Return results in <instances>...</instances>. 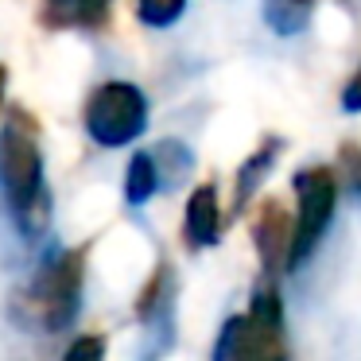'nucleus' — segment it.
I'll list each match as a JSON object with an SVG mask.
<instances>
[{
  "label": "nucleus",
  "instance_id": "f257e3e1",
  "mask_svg": "<svg viewBox=\"0 0 361 361\" xmlns=\"http://www.w3.org/2000/svg\"><path fill=\"white\" fill-rule=\"evenodd\" d=\"M0 183H4V195L20 218L43 214V202H47L43 152L35 121L24 109H12L4 128H0Z\"/></svg>",
  "mask_w": 361,
  "mask_h": 361
},
{
  "label": "nucleus",
  "instance_id": "f03ea898",
  "mask_svg": "<svg viewBox=\"0 0 361 361\" xmlns=\"http://www.w3.org/2000/svg\"><path fill=\"white\" fill-rule=\"evenodd\" d=\"M214 361H288V342H283V311L272 283H260L252 295L249 314H237L226 322Z\"/></svg>",
  "mask_w": 361,
  "mask_h": 361
},
{
  "label": "nucleus",
  "instance_id": "7ed1b4c3",
  "mask_svg": "<svg viewBox=\"0 0 361 361\" xmlns=\"http://www.w3.org/2000/svg\"><path fill=\"white\" fill-rule=\"evenodd\" d=\"M86 136L102 148H125L148 128V97L133 82H102L82 109Z\"/></svg>",
  "mask_w": 361,
  "mask_h": 361
},
{
  "label": "nucleus",
  "instance_id": "20e7f679",
  "mask_svg": "<svg viewBox=\"0 0 361 361\" xmlns=\"http://www.w3.org/2000/svg\"><path fill=\"white\" fill-rule=\"evenodd\" d=\"M295 198H299V214H295V229H291L288 268H295L299 260L311 257L314 245L326 233L338 206V175L330 167H303L295 175Z\"/></svg>",
  "mask_w": 361,
  "mask_h": 361
},
{
  "label": "nucleus",
  "instance_id": "39448f33",
  "mask_svg": "<svg viewBox=\"0 0 361 361\" xmlns=\"http://www.w3.org/2000/svg\"><path fill=\"white\" fill-rule=\"evenodd\" d=\"M82 276H86V252L66 249L59 260H51L35 280V307L43 311V322L51 330H66L78 314L82 299Z\"/></svg>",
  "mask_w": 361,
  "mask_h": 361
},
{
  "label": "nucleus",
  "instance_id": "423d86ee",
  "mask_svg": "<svg viewBox=\"0 0 361 361\" xmlns=\"http://www.w3.org/2000/svg\"><path fill=\"white\" fill-rule=\"evenodd\" d=\"M291 229L295 221L288 218L276 198H268L264 206L257 210V221H252V245H257V257L268 272H276L280 264H288V252H291Z\"/></svg>",
  "mask_w": 361,
  "mask_h": 361
},
{
  "label": "nucleus",
  "instance_id": "0eeeda50",
  "mask_svg": "<svg viewBox=\"0 0 361 361\" xmlns=\"http://www.w3.org/2000/svg\"><path fill=\"white\" fill-rule=\"evenodd\" d=\"M109 8H113V0H43L39 24L47 32H66V27L94 32V27H105Z\"/></svg>",
  "mask_w": 361,
  "mask_h": 361
},
{
  "label": "nucleus",
  "instance_id": "6e6552de",
  "mask_svg": "<svg viewBox=\"0 0 361 361\" xmlns=\"http://www.w3.org/2000/svg\"><path fill=\"white\" fill-rule=\"evenodd\" d=\"M221 229V206H218V190L210 183L190 190L187 198V218H183V237H187L190 249H202V245L218 241Z\"/></svg>",
  "mask_w": 361,
  "mask_h": 361
},
{
  "label": "nucleus",
  "instance_id": "1a4fd4ad",
  "mask_svg": "<svg viewBox=\"0 0 361 361\" xmlns=\"http://www.w3.org/2000/svg\"><path fill=\"white\" fill-rule=\"evenodd\" d=\"M159 190V164L152 152H136L128 159V175H125V198L133 206H144L152 195Z\"/></svg>",
  "mask_w": 361,
  "mask_h": 361
},
{
  "label": "nucleus",
  "instance_id": "9d476101",
  "mask_svg": "<svg viewBox=\"0 0 361 361\" xmlns=\"http://www.w3.org/2000/svg\"><path fill=\"white\" fill-rule=\"evenodd\" d=\"M276 152H280V140H264V144H260V148H257V152H252V156L241 164V171H237V206L249 202L252 190L260 187V179H264V175L272 171Z\"/></svg>",
  "mask_w": 361,
  "mask_h": 361
},
{
  "label": "nucleus",
  "instance_id": "9b49d317",
  "mask_svg": "<svg viewBox=\"0 0 361 361\" xmlns=\"http://www.w3.org/2000/svg\"><path fill=\"white\" fill-rule=\"evenodd\" d=\"M183 12H187V0H136V20L144 27H156V32L175 27Z\"/></svg>",
  "mask_w": 361,
  "mask_h": 361
},
{
  "label": "nucleus",
  "instance_id": "f8f14e48",
  "mask_svg": "<svg viewBox=\"0 0 361 361\" xmlns=\"http://www.w3.org/2000/svg\"><path fill=\"white\" fill-rule=\"evenodd\" d=\"M63 361H105V338H102V334H82V338H74Z\"/></svg>",
  "mask_w": 361,
  "mask_h": 361
},
{
  "label": "nucleus",
  "instance_id": "ddd939ff",
  "mask_svg": "<svg viewBox=\"0 0 361 361\" xmlns=\"http://www.w3.org/2000/svg\"><path fill=\"white\" fill-rule=\"evenodd\" d=\"M342 109L345 113H361V66L350 74V82L342 86Z\"/></svg>",
  "mask_w": 361,
  "mask_h": 361
},
{
  "label": "nucleus",
  "instance_id": "4468645a",
  "mask_svg": "<svg viewBox=\"0 0 361 361\" xmlns=\"http://www.w3.org/2000/svg\"><path fill=\"white\" fill-rule=\"evenodd\" d=\"M4 78H8V74H4V66H0V97H4Z\"/></svg>",
  "mask_w": 361,
  "mask_h": 361
},
{
  "label": "nucleus",
  "instance_id": "2eb2a0df",
  "mask_svg": "<svg viewBox=\"0 0 361 361\" xmlns=\"http://www.w3.org/2000/svg\"><path fill=\"white\" fill-rule=\"evenodd\" d=\"M288 4H307V8H311V0H288Z\"/></svg>",
  "mask_w": 361,
  "mask_h": 361
}]
</instances>
